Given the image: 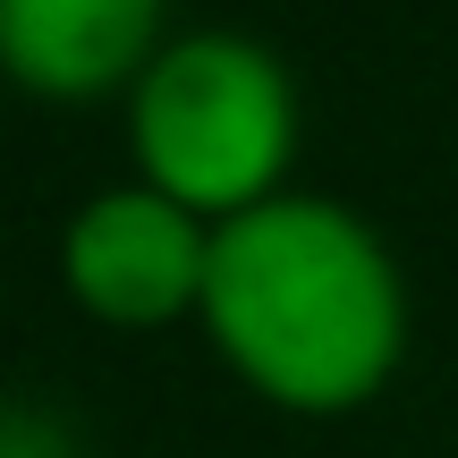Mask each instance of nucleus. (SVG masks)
Wrapping results in <instances>:
<instances>
[{
    "label": "nucleus",
    "mask_w": 458,
    "mask_h": 458,
    "mask_svg": "<svg viewBox=\"0 0 458 458\" xmlns=\"http://www.w3.org/2000/svg\"><path fill=\"white\" fill-rule=\"evenodd\" d=\"M196 323L263 408L357 416L408 357V272L365 213L289 187L213 229Z\"/></svg>",
    "instance_id": "nucleus-1"
},
{
    "label": "nucleus",
    "mask_w": 458,
    "mask_h": 458,
    "mask_svg": "<svg viewBox=\"0 0 458 458\" xmlns=\"http://www.w3.org/2000/svg\"><path fill=\"white\" fill-rule=\"evenodd\" d=\"M170 43V0H0V77L34 102L128 94Z\"/></svg>",
    "instance_id": "nucleus-4"
},
{
    "label": "nucleus",
    "mask_w": 458,
    "mask_h": 458,
    "mask_svg": "<svg viewBox=\"0 0 458 458\" xmlns=\"http://www.w3.org/2000/svg\"><path fill=\"white\" fill-rule=\"evenodd\" d=\"M204 272H213V221H196L145 179L94 187L60 229V289L102 331H170L204 306Z\"/></svg>",
    "instance_id": "nucleus-3"
},
{
    "label": "nucleus",
    "mask_w": 458,
    "mask_h": 458,
    "mask_svg": "<svg viewBox=\"0 0 458 458\" xmlns=\"http://www.w3.org/2000/svg\"><path fill=\"white\" fill-rule=\"evenodd\" d=\"M136 179L187 204L196 221H238L289 196L297 170V77L272 43L238 26L170 34L153 68L128 85Z\"/></svg>",
    "instance_id": "nucleus-2"
}]
</instances>
